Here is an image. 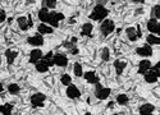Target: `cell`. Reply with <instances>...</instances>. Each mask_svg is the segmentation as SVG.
<instances>
[{
  "instance_id": "obj_1",
  "label": "cell",
  "mask_w": 160,
  "mask_h": 115,
  "mask_svg": "<svg viewBox=\"0 0 160 115\" xmlns=\"http://www.w3.org/2000/svg\"><path fill=\"white\" fill-rule=\"evenodd\" d=\"M106 16H108V10H106V8L104 5H100L98 4L94 10H92V13L90 14V18L92 21H102L106 18Z\"/></svg>"
},
{
  "instance_id": "obj_2",
  "label": "cell",
  "mask_w": 160,
  "mask_h": 115,
  "mask_svg": "<svg viewBox=\"0 0 160 115\" xmlns=\"http://www.w3.org/2000/svg\"><path fill=\"white\" fill-rule=\"evenodd\" d=\"M114 22L113 21H110V19H106V21H104L102 23H101V27H100V31H101V33L104 35V36H109L113 31H114Z\"/></svg>"
},
{
  "instance_id": "obj_3",
  "label": "cell",
  "mask_w": 160,
  "mask_h": 115,
  "mask_svg": "<svg viewBox=\"0 0 160 115\" xmlns=\"http://www.w3.org/2000/svg\"><path fill=\"white\" fill-rule=\"evenodd\" d=\"M64 19V16L62 13H58V12H50L49 13V21L48 23H50L52 27H58L59 26V21H63Z\"/></svg>"
},
{
  "instance_id": "obj_4",
  "label": "cell",
  "mask_w": 160,
  "mask_h": 115,
  "mask_svg": "<svg viewBox=\"0 0 160 115\" xmlns=\"http://www.w3.org/2000/svg\"><path fill=\"white\" fill-rule=\"evenodd\" d=\"M45 100H46V97H45L44 93L37 92V93L32 95V97H31V104H32L33 108H42Z\"/></svg>"
},
{
  "instance_id": "obj_5",
  "label": "cell",
  "mask_w": 160,
  "mask_h": 115,
  "mask_svg": "<svg viewBox=\"0 0 160 115\" xmlns=\"http://www.w3.org/2000/svg\"><path fill=\"white\" fill-rule=\"evenodd\" d=\"M96 84V89H95V95H96V97L98 98H100V100H105L106 97H109V95H110V88H102L101 87V84L98 82V83H95Z\"/></svg>"
},
{
  "instance_id": "obj_6",
  "label": "cell",
  "mask_w": 160,
  "mask_h": 115,
  "mask_svg": "<svg viewBox=\"0 0 160 115\" xmlns=\"http://www.w3.org/2000/svg\"><path fill=\"white\" fill-rule=\"evenodd\" d=\"M152 67V65H151ZM159 73L158 72H155L152 68H150L148 72L145 73V81L148 82V83H155L156 81H158V78H159Z\"/></svg>"
},
{
  "instance_id": "obj_7",
  "label": "cell",
  "mask_w": 160,
  "mask_h": 115,
  "mask_svg": "<svg viewBox=\"0 0 160 115\" xmlns=\"http://www.w3.org/2000/svg\"><path fill=\"white\" fill-rule=\"evenodd\" d=\"M148 30H149L151 33H156V35L160 33V24H159L158 19L151 18V19L148 22Z\"/></svg>"
},
{
  "instance_id": "obj_8",
  "label": "cell",
  "mask_w": 160,
  "mask_h": 115,
  "mask_svg": "<svg viewBox=\"0 0 160 115\" xmlns=\"http://www.w3.org/2000/svg\"><path fill=\"white\" fill-rule=\"evenodd\" d=\"M67 96L69 98H77L81 96V92H79V89L73 86V84H68V88H67Z\"/></svg>"
},
{
  "instance_id": "obj_9",
  "label": "cell",
  "mask_w": 160,
  "mask_h": 115,
  "mask_svg": "<svg viewBox=\"0 0 160 115\" xmlns=\"http://www.w3.org/2000/svg\"><path fill=\"white\" fill-rule=\"evenodd\" d=\"M136 53L138 54V55H141V56H151V54H152V49H151V45H145V46H142V47H138L137 50H136Z\"/></svg>"
},
{
  "instance_id": "obj_10",
  "label": "cell",
  "mask_w": 160,
  "mask_h": 115,
  "mask_svg": "<svg viewBox=\"0 0 160 115\" xmlns=\"http://www.w3.org/2000/svg\"><path fill=\"white\" fill-rule=\"evenodd\" d=\"M54 64L58 67H65L67 64H68V59H67L65 55L57 54V55H54Z\"/></svg>"
},
{
  "instance_id": "obj_11",
  "label": "cell",
  "mask_w": 160,
  "mask_h": 115,
  "mask_svg": "<svg viewBox=\"0 0 160 115\" xmlns=\"http://www.w3.org/2000/svg\"><path fill=\"white\" fill-rule=\"evenodd\" d=\"M41 58H42V51L38 50V49H35V50L31 51V54H30V63L36 64Z\"/></svg>"
},
{
  "instance_id": "obj_12",
  "label": "cell",
  "mask_w": 160,
  "mask_h": 115,
  "mask_svg": "<svg viewBox=\"0 0 160 115\" xmlns=\"http://www.w3.org/2000/svg\"><path fill=\"white\" fill-rule=\"evenodd\" d=\"M28 44L32 45V46H41L44 44V38L41 35H36V36H32L28 38Z\"/></svg>"
},
{
  "instance_id": "obj_13",
  "label": "cell",
  "mask_w": 160,
  "mask_h": 115,
  "mask_svg": "<svg viewBox=\"0 0 160 115\" xmlns=\"http://www.w3.org/2000/svg\"><path fill=\"white\" fill-rule=\"evenodd\" d=\"M150 68H151V61H149V60H141L140 65H138V73L140 74H145Z\"/></svg>"
},
{
  "instance_id": "obj_14",
  "label": "cell",
  "mask_w": 160,
  "mask_h": 115,
  "mask_svg": "<svg viewBox=\"0 0 160 115\" xmlns=\"http://www.w3.org/2000/svg\"><path fill=\"white\" fill-rule=\"evenodd\" d=\"M155 110V106L151 104H143L140 108V114L141 115H151V113Z\"/></svg>"
},
{
  "instance_id": "obj_15",
  "label": "cell",
  "mask_w": 160,
  "mask_h": 115,
  "mask_svg": "<svg viewBox=\"0 0 160 115\" xmlns=\"http://www.w3.org/2000/svg\"><path fill=\"white\" fill-rule=\"evenodd\" d=\"M85 78H86V81H87L88 83H92V84H95V83H98V82H99L98 75L95 74V72H92V70L86 72V74H85Z\"/></svg>"
},
{
  "instance_id": "obj_16",
  "label": "cell",
  "mask_w": 160,
  "mask_h": 115,
  "mask_svg": "<svg viewBox=\"0 0 160 115\" xmlns=\"http://www.w3.org/2000/svg\"><path fill=\"white\" fill-rule=\"evenodd\" d=\"M126 65H127V63H126V61H122V60H117V61L114 63V67H115V70H117V74H118V75H121V74L123 73Z\"/></svg>"
},
{
  "instance_id": "obj_17",
  "label": "cell",
  "mask_w": 160,
  "mask_h": 115,
  "mask_svg": "<svg viewBox=\"0 0 160 115\" xmlns=\"http://www.w3.org/2000/svg\"><path fill=\"white\" fill-rule=\"evenodd\" d=\"M36 69H37V72H40V73H45V72H48L49 65H48V64H46L42 59H40V60L36 63Z\"/></svg>"
},
{
  "instance_id": "obj_18",
  "label": "cell",
  "mask_w": 160,
  "mask_h": 115,
  "mask_svg": "<svg viewBox=\"0 0 160 115\" xmlns=\"http://www.w3.org/2000/svg\"><path fill=\"white\" fill-rule=\"evenodd\" d=\"M49 10H48V8H42L41 10L38 12V18H40V21H41L42 23H48V21H49Z\"/></svg>"
},
{
  "instance_id": "obj_19",
  "label": "cell",
  "mask_w": 160,
  "mask_h": 115,
  "mask_svg": "<svg viewBox=\"0 0 160 115\" xmlns=\"http://www.w3.org/2000/svg\"><path fill=\"white\" fill-rule=\"evenodd\" d=\"M17 55H18L17 51H13V50H7L5 51V56H7V60H8L9 65L13 64V61H14V59L17 58Z\"/></svg>"
},
{
  "instance_id": "obj_20",
  "label": "cell",
  "mask_w": 160,
  "mask_h": 115,
  "mask_svg": "<svg viewBox=\"0 0 160 115\" xmlns=\"http://www.w3.org/2000/svg\"><path fill=\"white\" fill-rule=\"evenodd\" d=\"M37 30H38V32L41 33V35H49V33H52V28L49 27V26H46L45 23L40 24L38 27H37Z\"/></svg>"
},
{
  "instance_id": "obj_21",
  "label": "cell",
  "mask_w": 160,
  "mask_h": 115,
  "mask_svg": "<svg viewBox=\"0 0 160 115\" xmlns=\"http://www.w3.org/2000/svg\"><path fill=\"white\" fill-rule=\"evenodd\" d=\"M17 22H18L19 28L22 31H27V28H28V21H27V18H26V17H19L17 19Z\"/></svg>"
},
{
  "instance_id": "obj_22",
  "label": "cell",
  "mask_w": 160,
  "mask_h": 115,
  "mask_svg": "<svg viewBox=\"0 0 160 115\" xmlns=\"http://www.w3.org/2000/svg\"><path fill=\"white\" fill-rule=\"evenodd\" d=\"M127 36H128V38L131 41H136L137 40V31H136V28H133V27H129V28H127Z\"/></svg>"
},
{
  "instance_id": "obj_23",
  "label": "cell",
  "mask_w": 160,
  "mask_h": 115,
  "mask_svg": "<svg viewBox=\"0 0 160 115\" xmlns=\"http://www.w3.org/2000/svg\"><path fill=\"white\" fill-rule=\"evenodd\" d=\"M91 32H92V24L91 23H85L82 26L81 35L82 36H91Z\"/></svg>"
},
{
  "instance_id": "obj_24",
  "label": "cell",
  "mask_w": 160,
  "mask_h": 115,
  "mask_svg": "<svg viewBox=\"0 0 160 115\" xmlns=\"http://www.w3.org/2000/svg\"><path fill=\"white\" fill-rule=\"evenodd\" d=\"M46 64H48V65L49 67H51V65H54V55H52V53H51V51H49V53L44 56V58H41Z\"/></svg>"
},
{
  "instance_id": "obj_25",
  "label": "cell",
  "mask_w": 160,
  "mask_h": 115,
  "mask_svg": "<svg viewBox=\"0 0 160 115\" xmlns=\"http://www.w3.org/2000/svg\"><path fill=\"white\" fill-rule=\"evenodd\" d=\"M12 110H13V105L12 104H4V105L0 106V113L4 114V115L12 114Z\"/></svg>"
},
{
  "instance_id": "obj_26",
  "label": "cell",
  "mask_w": 160,
  "mask_h": 115,
  "mask_svg": "<svg viewBox=\"0 0 160 115\" xmlns=\"http://www.w3.org/2000/svg\"><path fill=\"white\" fill-rule=\"evenodd\" d=\"M149 45H159L160 44V38L158 36H154V35H149L148 38H146Z\"/></svg>"
},
{
  "instance_id": "obj_27",
  "label": "cell",
  "mask_w": 160,
  "mask_h": 115,
  "mask_svg": "<svg viewBox=\"0 0 160 115\" xmlns=\"http://www.w3.org/2000/svg\"><path fill=\"white\" fill-rule=\"evenodd\" d=\"M42 5H44V8L52 9L57 5V0H42Z\"/></svg>"
},
{
  "instance_id": "obj_28",
  "label": "cell",
  "mask_w": 160,
  "mask_h": 115,
  "mask_svg": "<svg viewBox=\"0 0 160 115\" xmlns=\"http://www.w3.org/2000/svg\"><path fill=\"white\" fill-rule=\"evenodd\" d=\"M117 102H118L119 105H126L127 102H128V97H127V95H124V93L118 95V96H117Z\"/></svg>"
},
{
  "instance_id": "obj_29",
  "label": "cell",
  "mask_w": 160,
  "mask_h": 115,
  "mask_svg": "<svg viewBox=\"0 0 160 115\" xmlns=\"http://www.w3.org/2000/svg\"><path fill=\"white\" fill-rule=\"evenodd\" d=\"M8 91L12 93V95H17L19 92V86L16 84V83H13V84H9L8 87Z\"/></svg>"
},
{
  "instance_id": "obj_30",
  "label": "cell",
  "mask_w": 160,
  "mask_h": 115,
  "mask_svg": "<svg viewBox=\"0 0 160 115\" xmlns=\"http://www.w3.org/2000/svg\"><path fill=\"white\" fill-rule=\"evenodd\" d=\"M73 69H74V74L77 75V77H82V67H81V64H78V63H76L74 64V67H73Z\"/></svg>"
},
{
  "instance_id": "obj_31",
  "label": "cell",
  "mask_w": 160,
  "mask_h": 115,
  "mask_svg": "<svg viewBox=\"0 0 160 115\" xmlns=\"http://www.w3.org/2000/svg\"><path fill=\"white\" fill-rule=\"evenodd\" d=\"M60 81H62L63 84L68 86V84H71L72 78H71V75H68V74H63V75H62V78H60Z\"/></svg>"
},
{
  "instance_id": "obj_32",
  "label": "cell",
  "mask_w": 160,
  "mask_h": 115,
  "mask_svg": "<svg viewBox=\"0 0 160 115\" xmlns=\"http://www.w3.org/2000/svg\"><path fill=\"white\" fill-rule=\"evenodd\" d=\"M152 18L160 19V5H155L152 8Z\"/></svg>"
},
{
  "instance_id": "obj_33",
  "label": "cell",
  "mask_w": 160,
  "mask_h": 115,
  "mask_svg": "<svg viewBox=\"0 0 160 115\" xmlns=\"http://www.w3.org/2000/svg\"><path fill=\"white\" fill-rule=\"evenodd\" d=\"M109 58H110V54H109V49H102V51H101V59L102 60H109Z\"/></svg>"
},
{
  "instance_id": "obj_34",
  "label": "cell",
  "mask_w": 160,
  "mask_h": 115,
  "mask_svg": "<svg viewBox=\"0 0 160 115\" xmlns=\"http://www.w3.org/2000/svg\"><path fill=\"white\" fill-rule=\"evenodd\" d=\"M4 19H5V13H4V10L0 9V23H2Z\"/></svg>"
},
{
  "instance_id": "obj_35",
  "label": "cell",
  "mask_w": 160,
  "mask_h": 115,
  "mask_svg": "<svg viewBox=\"0 0 160 115\" xmlns=\"http://www.w3.org/2000/svg\"><path fill=\"white\" fill-rule=\"evenodd\" d=\"M133 3H143V0H132Z\"/></svg>"
},
{
  "instance_id": "obj_36",
  "label": "cell",
  "mask_w": 160,
  "mask_h": 115,
  "mask_svg": "<svg viewBox=\"0 0 160 115\" xmlns=\"http://www.w3.org/2000/svg\"><path fill=\"white\" fill-rule=\"evenodd\" d=\"M99 4H100V5H102V4H105V0H99Z\"/></svg>"
},
{
  "instance_id": "obj_37",
  "label": "cell",
  "mask_w": 160,
  "mask_h": 115,
  "mask_svg": "<svg viewBox=\"0 0 160 115\" xmlns=\"http://www.w3.org/2000/svg\"><path fill=\"white\" fill-rule=\"evenodd\" d=\"M3 91V84H2V82H0V92Z\"/></svg>"
}]
</instances>
